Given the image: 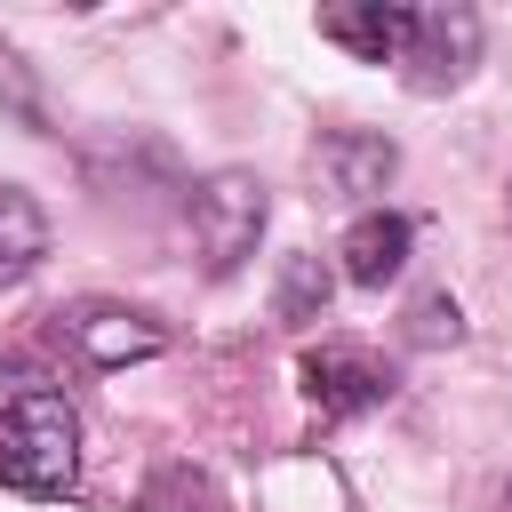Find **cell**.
I'll return each instance as SVG.
<instances>
[{"mask_svg": "<svg viewBox=\"0 0 512 512\" xmlns=\"http://www.w3.org/2000/svg\"><path fill=\"white\" fill-rule=\"evenodd\" d=\"M408 216L400 208H360L352 232H344V280L352 288H392L408 272Z\"/></svg>", "mask_w": 512, "mask_h": 512, "instance_id": "obj_7", "label": "cell"}, {"mask_svg": "<svg viewBox=\"0 0 512 512\" xmlns=\"http://www.w3.org/2000/svg\"><path fill=\"white\" fill-rule=\"evenodd\" d=\"M504 512H512V488H504Z\"/></svg>", "mask_w": 512, "mask_h": 512, "instance_id": "obj_12", "label": "cell"}, {"mask_svg": "<svg viewBox=\"0 0 512 512\" xmlns=\"http://www.w3.org/2000/svg\"><path fill=\"white\" fill-rule=\"evenodd\" d=\"M72 344L96 368H128V360H152L160 352V328L144 312H120V304H80L72 312Z\"/></svg>", "mask_w": 512, "mask_h": 512, "instance_id": "obj_8", "label": "cell"}, {"mask_svg": "<svg viewBox=\"0 0 512 512\" xmlns=\"http://www.w3.org/2000/svg\"><path fill=\"white\" fill-rule=\"evenodd\" d=\"M312 176L336 192V200H376L392 176H400V144L384 128H328L312 144Z\"/></svg>", "mask_w": 512, "mask_h": 512, "instance_id": "obj_4", "label": "cell"}, {"mask_svg": "<svg viewBox=\"0 0 512 512\" xmlns=\"http://www.w3.org/2000/svg\"><path fill=\"white\" fill-rule=\"evenodd\" d=\"M408 24H416V8H400V0H352V8H320V40L352 48L360 64H400Z\"/></svg>", "mask_w": 512, "mask_h": 512, "instance_id": "obj_6", "label": "cell"}, {"mask_svg": "<svg viewBox=\"0 0 512 512\" xmlns=\"http://www.w3.org/2000/svg\"><path fill=\"white\" fill-rule=\"evenodd\" d=\"M480 40H488L480 8H464V0L456 8H416L408 48H400V80L416 96H448V88H464L480 72Z\"/></svg>", "mask_w": 512, "mask_h": 512, "instance_id": "obj_3", "label": "cell"}, {"mask_svg": "<svg viewBox=\"0 0 512 512\" xmlns=\"http://www.w3.org/2000/svg\"><path fill=\"white\" fill-rule=\"evenodd\" d=\"M296 384H304V400H312L320 416H360V408H376V400L392 392V376H384L368 352H352V344L304 352V360H296Z\"/></svg>", "mask_w": 512, "mask_h": 512, "instance_id": "obj_5", "label": "cell"}, {"mask_svg": "<svg viewBox=\"0 0 512 512\" xmlns=\"http://www.w3.org/2000/svg\"><path fill=\"white\" fill-rule=\"evenodd\" d=\"M456 336H464L456 296H448V288H424V296L408 304V344H424V352H432V344H456Z\"/></svg>", "mask_w": 512, "mask_h": 512, "instance_id": "obj_11", "label": "cell"}, {"mask_svg": "<svg viewBox=\"0 0 512 512\" xmlns=\"http://www.w3.org/2000/svg\"><path fill=\"white\" fill-rule=\"evenodd\" d=\"M504 216H512V192H504Z\"/></svg>", "mask_w": 512, "mask_h": 512, "instance_id": "obj_13", "label": "cell"}, {"mask_svg": "<svg viewBox=\"0 0 512 512\" xmlns=\"http://www.w3.org/2000/svg\"><path fill=\"white\" fill-rule=\"evenodd\" d=\"M328 296H336L328 264H320V256H288V264H280V288H272V312H280L288 328H312V320L328 312Z\"/></svg>", "mask_w": 512, "mask_h": 512, "instance_id": "obj_10", "label": "cell"}, {"mask_svg": "<svg viewBox=\"0 0 512 512\" xmlns=\"http://www.w3.org/2000/svg\"><path fill=\"white\" fill-rule=\"evenodd\" d=\"M264 216H272V200H264V184L248 168H216V176L192 184V240H200V256H208L216 280H232L256 256Z\"/></svg>", "mask_w": 512, "mask_h": 512, "instance_id": "obj_2", "label": "cell"}, {"mask_svg": "<svg viewBox=\"0 0 512 512\" xmlns=\"http://www.w3.org/2000/svg\"><path fill=\"white\" fill-rule=\"evenodd\" d=\"M80 480V416L40 376H0V488L16 496H72Z\"/></svg>", "mask_w": 512, "mask_h": 512, "instance_id": "obj_1", "label": "cell"}, {"mask_svg": "<svg viewBox=\"0 0 512 512\" xmlns=\"http://www.w3.org/2000/svg\"><path fill=\"white\" fill-rule=\"evenodd\" d=\"M40 256H48V216H40V200L16 192V184H0V288L32 280Z\"/></svg>", "mask_w": 512, "mask_h": 512, "instance_id": "obj_9", "label": "cell"}]
</instances>
